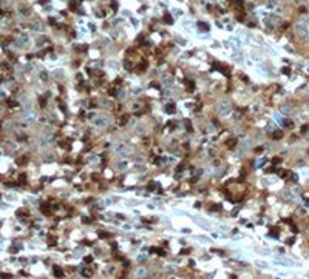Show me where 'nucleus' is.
<instances>
[{
    "label": "nucleus",
    "mask_w": 309,
    "mask_h": 279,
    "mask_svg": "<svg viewBox=\"0 0 309 279\" xmlns=\"http://www.w3.org/2000/svg\"><path fill=\"white\" fill-rule=\"evenodd\" d=\"M108 65L111 66V68H118V63H116V62H113V60H110V62H108Z\"/></svg>",
    "instance_id": "6e6552de"
},
{
    "label": "nucleus",
    "mask_w": 309,
    "mask_h": 279,
    "mask_svg": "<svg viewBox=\"0 0 309 279\" xmlns=\"http://www.w3.org/2000/svg\"><path fill=\"white\" fill-rule=\"evenodd\" d=\"M255 265H258L260 268H267V264H266V262H261V261H256Z\"/></svg>",
    "instance_id": "423d86ee"
},
{
    "label": "nucleus",
    "mask_w": 309,
    "mask_h": 279,
    "mask_svg": "<svg viewBox=\"0 0 309 279\" xmlns=\"http://www.w3.org/2000/svg\"><path fill=\"white\" fill-rule=\"evenodd\" d=\"M195 220H196V222L200 224L201 227H204L206 230H209V228H210V222H209V220H204V219H195Z\"/></svg>",
    "instance_id": "39448f33"
},
{
    "label": "nucleus",
    "mask_w": 309,
    "mask_h": 279,
    "mask_svg": "<svg viewBox=\"0 0 309 279\" xmlns=\"http://www.w3.org/2000/svg\"><path fill=\"white\" fill-rule=\"evenodd\" d=\"M295 31H297V34H298V36H305L306 34V23L305 22H298L297 23V26H295Z\"/></svg>",
    "instance_id": "20e7f679"
},
{
    "label": "nucleus",
    "mask_w": 309,
    "mask_h": 279,
    "mask_svg": "<svg viewBox=\"0 0 309 279\" xmlns=\"http://www.w3.org/2000/svg\"><path fill=\"white\" fill-rule=\"evenodd\" d=\"M218 111H219V114H227L230 111V105H229V102H226V100H223V102H219V105H218Z\"/></svg>",
    "instance_id": "f03ea898"
},
{
    "label": "nucleus",
    "mask_w": 309,
    "mask_h": 279,
    "mask_svg": "<svg viewBox=\"0 0 309 279\" xmlns=\"http://www.w3.org/2000/svg\"><path fill=\"white\" fill-rule=\"evenodd\" d=\"M136 275H138V276H144V275H145V270H144V268H138V270H136Z\"/></svg>",
    "instance_id": "0eeeda50"
},
{
    "label": "nucleus",
    "mask_w": 309,
    "mask_h": 279,
    "mask_svg": "<svg viewBox=\"0 0 309 279\" xmlns=\"http://www.w3.org/2000/svg\"><path fill=\"white\" fill-rule=\"evenodd\" d=\"M114 150H116V153H119L122 156H127L128 153H130V148H127V145H124V143H118L114 147Z\"/></svg>",
    "instance_id": "7ed1b4c3"
},
{
    "label": "nucleus",
    "mask_w": 309,
    "mask_h": 279,
    "mask_svg": "<svg viewBox=\"0 0 309 279\" xmlns=\"http://www.w3.org/2000/svg\"><path fill=\"white\" fill-rule=\"evenodd\" d=\"M108 122H110V120H108L107 116H97V117L93 119V124L97 125V126H107Z\"/></svg>",
    "instance_id": "f257e3e1"
}]
</instances>
